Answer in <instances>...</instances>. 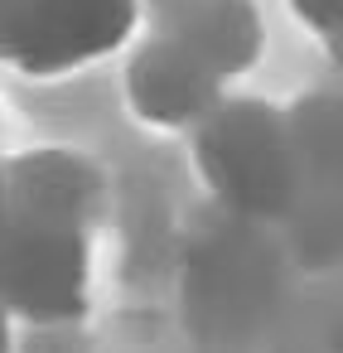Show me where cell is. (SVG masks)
<instances>
[{"instance_id": "6da1fadb", "label": "cell", "mask_w": 343, "mask_h": 353, "mask_svg": "<svg viewBox=\"0 0 343 353\" xmlns=\"http://www.w3.org/2000/svg\"><path fill=\"white\" fill-rule=\"evenodd\" d=\"M194 165L222 208L242 218H285L304 194L285 117L266 102H218L194 126Z\"/></svg>"}, {"instance_id": "7a4b0ae2", "label": "cell", "mask_w": 343, "mask_h": 353, "mask_svg": "<svg viewBox=\"0 0 343 353\" xmlns=\"http://www.w3.org/2000/svg\"><path fill=\"white\" fill-rule=\"evenodd\" d=\"M141 25V0H10L0 59L25 78H63L116 54Z\"/></svg>"}, {"instance_id": "3957f363", "label": "cell", "mask_w": 343, "mask_h": 353, "mask_svg": "<svg viewBox=\"0 0 343 353\" xmlns=\"http://www.w3.org/2000/svg\"><path fill=\"white\" fill-rule=\"evenodd\" d=\"M92 252L83 232L6 223L0 228V314L10 324H73L87 314Z\"/></svg>"}, {"instance_id": "277c9868", "label": "cell", "mask_w": 343, "mask_h": 353, "mask_svg": "<svg viewBox=\"0 0 343 353\" xmlns=\"http://www.w3.org/2000/svg\"><path fill=\"white\" fill-rule=\"evenodd\" d=\"M6 179V213L10 223L30 228H59V232H83L107 213V174L83 160L78 150H30L0 165Z\"/></svg>"}, {"instance_id": "5b68a950", "label": "cell", "mask_w": 343, "mask_h": 353, "mask_svg": "<svg viewBox=\"0 0 343 353\" xmlns=\"http://www.w3.org/2000/svg\"><path fill=\"white\" fill-rule=\"evenodd\" d=\"M155 20L160 39L194 54L222 88L242 78L266 49L256 0H155Z\"/></svg>"}, {"instance_id": "8992f818", "label": "cell", "mask_w": 343, "mask_h": 353, "mask_svg": "<svg viewBox=\"0 0 343 353\" xmlns=\"http://www.w3.org/2000/svg\"><path fill=\"white\" fill-rule=\"evenodd\" d=\"M126 102L136 121L155 131H194L222 102V83L194 54L155 34L126 68Z\"/></svg>"}, {"instance_id": "52a82bcc", "label": "cell", "mask_w": 343, "mask_h": 353, "mask_svg": "<svg viewBox=\"0 0 343 353\" xmlns=\"http://www.w3.org/2000/svg\"><path fill=\"white\" fill-rule=\"evenodd\" d=\"M285 131H290V145H295V160L309 174L319 179H333L338 174V160H343V112L333 97H304L290 117H285Z\"/></svg>"}, {"instance_id": "ba28073f", "label": "cell", "mask_w": 343, "mask_h": 353, "mask_svg": "<svg viewBox=\"0 0 343 353\" xmlns=\"http://www.w3.org/2000/svg\"><path fill=\"white\" fill-rule=\"evenodd\" d=\"M290 10L333 49L338 34H343V0H290Z\"/></svg>"}, {"instance_id": "9c48e42d", "label": "cell", "mask_w": 343, "mask_h": 353, "mask_svg": "<svg viewBox=\"0 0 343 353\" xmlns=\"http://www.w3.org/2000/svg\"><path fill=\"white\" fill-rule=\"evenodd\" d=\"M0 353H15V324L0 314Z\"/></svg>"}, {"instance_id": "30bf717a", "label": "cell", "mask_w": 343, "mask_h": 353, "mask_svg": "<svg viewBox=\"0 0 343 353\" xmlns=\"http://www.w3.org/2000/svg\"><path fill=\"white\" fill-rule=\"evenodd\" d=\"M10 223V213H6V179H0V228Z\"/></svg>"}, {"instance_id": "8fae6325", "label": "cell", "mask_w": 343, "mask_h": 353, "mask_svg": "<svg viewBox=\"0 0 343 353\" xmlns=\"http://www.w3.org/2000/svg\"><path fill=\"white\" fill-rule=\"evenodd\" d=\"M6 10H10V0H0V30H6Z\"/></svg>"}]
</instances>
